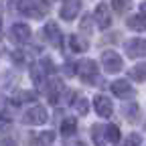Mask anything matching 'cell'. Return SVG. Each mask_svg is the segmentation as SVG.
I'll list each match as a JSON object with an SVG mask.
<instances>
[{"label": "cell", "instance_id": "obj_2", "mask_svg": "<svg viewBox=\"0 0 146 146\" xmlns=\"http://www.w3.org/2000/svg\"><path fill=\"white\" fill-rule=\"evenodd\" d=\"M25 122L27 124H33V126H41L47 122V110L43 106H35L31 110H27L25 114Z\"/></svg>", "mask_w": 146, "mask_h": 146}, {"label": "cell", "instance_id": "obj_13", "mask_svg": "<svg viewBox=\"0 0 146 146\" xmlns=\"http://www.w3.org/2000/svg\"><path fill=\"white\" fill-rule=\"evenodd\" d=\"M91 138H94L96 146H104V142H108L106 140V126L96 124L94 128H91Z\"/></svg>", "mask_w": 146, "mask_h": 146}, {"label": "cell", "instance_id": "obj_15", "mask_svg": "<svg viewBox=\"0 0 146 146\" xmlns=\"http://www.w3.org/2000/svg\"><path fill=\"white\" fill-rule=\"evenodd\" d=\"M69 43H71V49L75 51V53H83V51H87V41L81 39V36H77V35H73L71 39H69Z\"/></svg>", "mask_w": 146, "mask_h": 146}, {"label": "cell", "instance_id": "obj_27", "mask_svg": "<svg viewBox=\"0 0 146 146\" xmlns=\"http://www.w3.org/2000/svg\"><path fill=\"white\" fill-rule=\"evenodd\" d=\"M140 16H142V18H146V2H142V4H140Z\"/></svg>", "mask_w": 146, "mask_h": 146}, {"label": "cell", "instance_id": "obj_28", "mask_svg": "<svg viewBox=\"0 0 146 146\" xmlns=\"http://www.w3.org/2000/svg\"><path fill=\"white\" fill-rule=\"evenodd\" d=\"M0 29H2V18H0Z\"/></svg>", "mask_w": 146, "mask_h": 146}, {"label": "cell", "instance_id": "obj_11", "mask_svg": "<svg viewBox=\"0 0 146 146\" xmlns=\"http://www.w3.org/2000/svg\"><path fill=\"white\" fill-rule=\"evenodd\" d=\"M43 35H45V39H47L49 43H53V45H59V43H61V31L57 29V25H55V23L45 25Z\"/></svg>", "mask_w": 146, "mask_h": 146}, {"label": "cell", "instance_id": "obj_14", "mask_svg": "<svg viewBox=\"0 0 146 146\" xmlns=\"http://www.w3.org/2000/svg\"><path fill=\"white\" fill-rule=\"evenodd\" d=\"M75 130H77V120H75V118H67V120H63V124H61V132H63V136L75 134Z\"/></svg>", "mask_w": 146, "mask_h": 146}, {"label": "cell", "instance_id": "obj_10", "mask_svg": "<svg viewBox=\"0 0 146 146\" xmlns=\"http://www.w3.org/2000/svg\"><path fill=\"white\" fill-rule=\"evenodd\" d=\"M77 73L81 77H94L98 73V63L91 61V59H83L77 63Z\"/></svg>", "mask_w": 146, "mask_h": 146}, {"label": "cell", "instance_id": "obj_12", "mask_svg": "<svg viewBox=\"0 0 146 146\" xmlns=\"http://www.w3.org/2000/svg\"><path fill=\"white\" fill-rule=\"evenodd\" d=\"M18 8H21V12H25L27 16H33V18H41L43 16V12L36 8V4L33 0H21V2H18Z\"/></svg>", "mask_w": 146, "mask_h": 146}, {"label": "cell", "instance_id": "obj_9", "mask_svg": "<svg viewBox=\"0 0 146 146\" xmlns=\"http://www.w3.org/2000/svg\"><path fill=\"white\" fill-rule=\"evenodd\" d=\"M112 94L118 96V98H130L134 94V89L130 85V81H126V79H118L112 83Z\"/></svg>", "mask_w": 146, "mask_h": 146}, {"label": "cell", "instance_id": "obj_24", "mask_svg": "<svg viewBox=\"0 0 146 146\" xmlns=\"http://www.w3.org/2000/svg\"><path fill=\"white\" fill-rule=\"evenodd\" d=\"M140 142H142V138H140V134H130L126 138V142H124V146H140Z\"/></svg>", "mask_w": 146, "mask_h": 146}, {"label": "cell", "instance_id": "obj_18", "mask_svg": "<svg viewBox=\"0 0 146 146\" xmlns=\"http://www.w3.org/2000/svg\"><path fill=\"white\" fill-rule=\"evenodd\" d=\"M53 140H55V132H51V130L41 132L39 136H36V144H41V146H49Z\"/></svg>", "mask_w": 146, "mask_h": 146}, {"label": "cell", "instance_id": "obj_3", "mask_svg": "<svg viewBox=\"0 0 146 146\" xmlns=\"http://www.w3.org/2000/svg\"><path fill=\"white\" fill-rule=\"evenodd\" d=\"M94 106H96V112H98V116H102V118H110V116L114 114L112 100H110V98H106V96H96Z\"/></svg>", "mask_w": 146, "mask_h": 146}, {"label": "cell", "instance_id": "obj_25", "mask_svg": "<svg viewBox=\"0 0 146 146\" xmlns=\"http://www.w3.org/2000/svg\"><path fill=\"white\" fill-rule=\"evenodd\" d=\"M21 98H18L16 102H29V100H35V94H31V91H21Z\"/></svg>", "mask_w": 146, "mask_h": 146}, {"label": "cell", "instance_id": "obj_16", "mask_svg": "<svg viewBox=\"0 0 146 146\" xmlns=\"http://www.w3.org/2000/svg\"><path fill=\"white\" fill-rule=\"evenodd\" d=\"M128 27L132 31H146V21L142 16H130L128 18Z\"/></svg>", "mask_w": 146, "mask_h": 146}, {"label": "cell", "instance_id": "obj_26", "mask_svg": "<svg viewBox=\"0 0 146 146\" xmlns=\"http://www.w3.org/2000/svg\"><path fill=\"white\" fill-rule=\"evenodd\" d=\"M2 146H16V142L10 140V138H4V140H2Z\"/></svg>", "mask_w": 146, "mask_h": 146}, {"label": "cell", "instance_id": "obj_23", "mask_svg": "<svg viewBox=\"0 0 146 146\" xmlns=\"http://www.w3.org/2000/svg\"><path fill=\"white\" fill-rule=\"evenodd\" d=\"M130 75H132L136 81H144V79H146V67H136V69H132Z\"/></svg>", "mask_w": 146, "mask_h": 146}, {"label": "cell", "instance_id": "obj_5", "mask_svg": "<svg viewBox=\"0 0 146 146\" xmlns=\"http://www.w3.org/2000/svg\"><path fill=\"white\" fill-rule=\"evenodd\" d=\"M79 10H81V0H65V4H63L59 14H61L63 21H73Z\"/></svg>", "mask_w": 146, "mask_h": 146}, {"label": "cell", "instance_id": "obj_4", "mask_svg": "<svg viewBox=\"0 0 146 146\" xmlns=\"http://www.w3.org/2000/svg\"><path fill=\"white\" fill-rule=\"evenodd\" d=\"M65 91V85H63V81L59 79V77H53V79H49V85H47V98H49V102L51 104H57L59 102V96Z\"/></svg>", "mask_w": 146, "mask_h": 146}, {"label": "cell", "instance_id": "obj_20", "mask_svg": "<svg viewBox=\"0 0 146 146\" xmlns=\"http://www.w3.org/2000/svg\"><path fill=\"white\" fill-rule=\"evenodd\" d=\"M73 108H75V112H77V114L85 116V114H87V110H89V104H87L85 98H77L75 104H73Z\"/></svg>", "mask_w": 146, "mask_h": 146}, {"label": "cell", "instance_id": "obj_17", "mask_svg": "<svg viewBox=\"0 0 146 146\" xmlns=\"http://www.w3.org/2000/svg\"><path fill=\"white\" fill-rule=\"evenodd\" d=\"M106 140L108 142H118L120 140V128L114 126V124L106 126Z\"/></svg>", "mask_w": 146, "mask_h": 146}, {"label": "cell", "instance_id": "obj_1", "mask_svg": "<svg viewBox=\"0 0 146 146\" xmlns=\"http://www.w3.org/2000/svg\"><path fill=\"white\" fill-rule=\"evenodd\" d=\"M102 63H104V69L108 73H118L124 67V61L116 51H104L102 53Z\"/></svg>", "mask_w": 146, "mask_h": 146}, {"label": "cell", "instance_id": "obj_21", "mask_svg": "<svg viewBox=\"0 0 146 146\" xmlns=\"http://www.w3.org/2000/svg\"><path fill=\"white\" fill-rule=\"evenodd\" d=\"M138 114H140V112H138V106H136V104H130V106H126V108H124V116L130 120V122H136Z\"/></svg>", "mask_w": 146, "mask_h": 146}, {"label": "cell", "instance_id": "obj_8", "mask_svg": "<svg viewBox=\"0 0 146 146\" xmlns=\"http://www.w3.org/2000/svg\"><path fill=\"white\" fill-rule=\"evenodd\" d=\"M31 39V29L27 25H14L10 29V41L12 43H27Z\"/></svg>", "mask_w": 146, "mask_h": 146}, {"label": "cell", "instance_id": "obj_7", "mask_svg": "<svg viewBox=\"0 0 146 146\" xmlns=\"http://www.w3.org/2000/svg\"><path fill=\"white\" fill-rule=\"evenodd\" d=\"M126 53L130 55L132 59L146 55V41L144 39H132V41H128L126 43Z\"/></svg>", "mask_w": 146, "mask_h": 146}, {"label": "cell", "instance_id": "obj_19", "mask_svg": "<svg viewBox=\"0 0 146 146\" xmlns=\"http://www.w3.org/2000/svg\"><path fill=\"white\" fill-rule=\"evenodd\" d=\"M39 71L43 75H51V73H55V65L51 63V59H41L39 61Z\"/></svg>", "mask_w": 146, "mask_h": 146}, {"label": "cell", "instance_id": "obj_6", "mask_svg": "<svg viewBox=\"0 0 146 146\" xmlns=\"http://www.w3.org/2000/svg\"><path fill=\"white\" fill-rule=\"evenodd\" d=\"M94 16H96V23L100 29H110V25H112V12H110V8L106 4H98Z\"/></svg>", "mask_w": 146, "mask_h": 146}, {"label": "cell", "instance_id": "obj_22", "mask_svg": "<svg viewBox=\"0 0 146 146\" xmlns=\"http://www.w3.org/2000/svg\"><path fill=\"white\" fill-rule=\"evenodd\" d=\"M112 4H114L116 12H124V10L130 8V0H112Z\"/></svg>", "mask_w": 146, "mask_h": 146}]
</instances>
